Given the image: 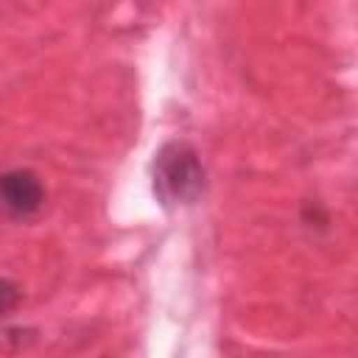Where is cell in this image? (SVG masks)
I'll use <instances>...</instances> for the list:
<instances>
[{
  "instance_id": "1",
  "label": "cell",
  "mask_w": 358,
  "mask_h": 358,
  "mask_svg": "<svg viewBox=\"0 0 358 358\" xmlns=\"http://www.w3.org/2000/svg\"><path fill=\"white\" fill-rule=\"evenodd\" d=\"M204 190V165L199 151L185 143L173 140L165 143L154 157V193L165 207H185L193 204Z\"/></svg>"
},
{
  "instance_id": "2",
  "label": "cell",
  "mask_w": 358,
  "mask_h": 358,
  "mask_svg": "<svg viewBox=\"0 0 358 358\" xmlns=\"http://www.w3.org/2000/svg\"><path fill=\"white\" fill-rule=\"evenodd\" d=\"M45 207V185L28 168L0 173V213L8 218H31Z\"/></svg>"
},
{
  "instance_id": "3",
  "label": "cell",
  "mask_w": 358,
  "mask_h": 358,
  "mask_svg": "<svg viewBox=\"0 0 358 358\" xmlns=\"http://www.w3.org/2000/svg\"><path fill=\"white\" fill-rule=\"evenodd\" d=\"M17 302H20V291H17V285L8 282V280H0V316L8 313Z\"/></svg>"
}]
</instances>
